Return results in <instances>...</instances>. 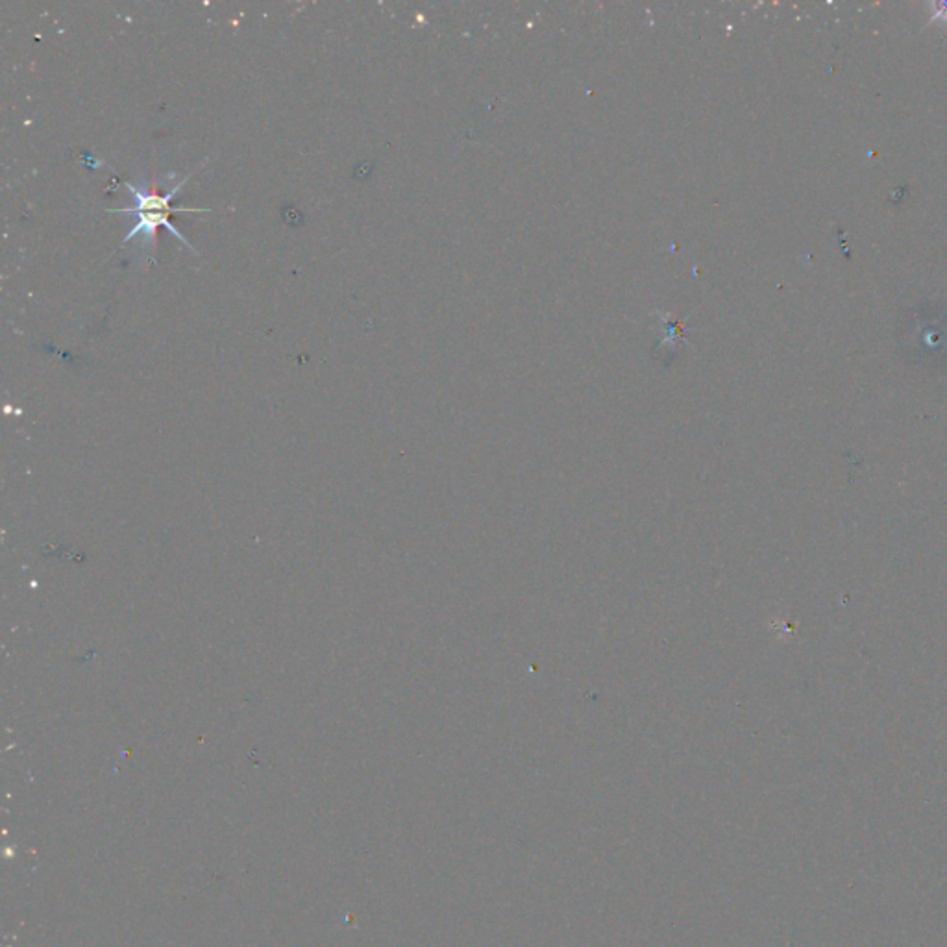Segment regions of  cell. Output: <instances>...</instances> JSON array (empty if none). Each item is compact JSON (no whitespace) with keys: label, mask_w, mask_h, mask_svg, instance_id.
Masks as SVG:
<instances>
[{"label":"cell","mask_w":947,"mask_h":947,"mask_svg":"<svg viewBox=\"0 0 947 947\" xmlns=\"http://www.w3.org/2000/svg\"><path fill=\"white\" fill-rule=\"evenodd\" d=\"M187 182V178H184L175 189L168 191L167 194H158V193H152V191H141L137 187H133L132 184H126V187L132 191V196L135 198V208H119V210H111V211H123V213H137L139 217V222L130 229V234L125 237L123 245H126L128 241H132L135 236L142 234L145 236V239H156V229L158 226H167L172 234H175L184 245H187L189 248H193V245H189L185 241V237L180 234V229L172 226L168 222V202L172 200V196H175L180 187Z\"/></svg>","instance_id":"1"}]
</instances>
